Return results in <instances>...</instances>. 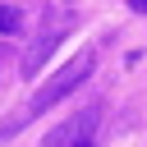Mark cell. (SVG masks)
I'll list each match as a JSON object with an SVG mask.
<instances>
[{
    "instance_id": "obj_1",
    "label": "cell",
    "mask_w": 147,
    "mask_h": 147,
    "mask_svg": "<svg viewBox=\"0 0 147 147\" xmlns=\"http://www.w3.org/2000/svg\"><path fill=\"white\" fill-rule=\"evenodd\" d=\"M92 69H96V51L87 46V51H78L69 64H60V69H55V74H51L37 92H32V101H28L23 110H14V115H5V119H0V138H14V133H18L23 124H32L41 110H51L55 101H64L74 87H83V78H87Z\"/></svg>"
},
{
    "instance_id": "obj_4",
    "label": "cell",
    "mask_w": 147,
    "mask_h": 147,
    "mask_svg": "<svg viewBox=\"0 0 147 147\" xmlns=\"http://www.w3.org/2000/svg\"><path fill=\"white\" fill-rule=\"evenodd\" d=\"M0 32H18V9L14 5H0Z\"/></svg>"
},
{
    "instance_id": "obj_2",
    "label": "cell",
    "mask_w": 147,
    "mask_h": 147,
    "mask_svg": "<svg viewBox=\"0 0 147 147\" xmlns=\"http://www.w3.org/2000/svg\"><path fill=\"white\" fill-rule=\"evenodd\" d=\"M96 124H101V106H87V110H78L74 119L55 124V129L46 133V147H69V142H92Z\"/></svg>"
},
{
    "instance_id": "obj_3",
    "label": "cell",
    "mask_w": 147,
    "mask_h": 147,
    "mask_svg": "<svg viewBox=\"0 0 147 147\" xmlns=\"http://www.w3.org/2000/svg\"><path fill=\"white\" fill-rule=\"evenodd\" d=\"M60 41H64V32L46 28V32H41V37H37V41L28 46V55H23V78H32V74H37V69H41V64L51 60V51H55Z\"/></svg>"
},
{
    "instance_id": "obj_5",
    "label": "cell",
    "mask_w": 147,
    "mask_h": 147,
    "mask_svg": "<svg viewBox=\"0 0 147 147\" xmlns=\"http://www.w3.org/2000/svg\"><path fill=\"white\" fill-rule=\"evenodd\" d=\"M129 9H138V14H147V0H129Z\"/></svg>"
}]
</instances>
